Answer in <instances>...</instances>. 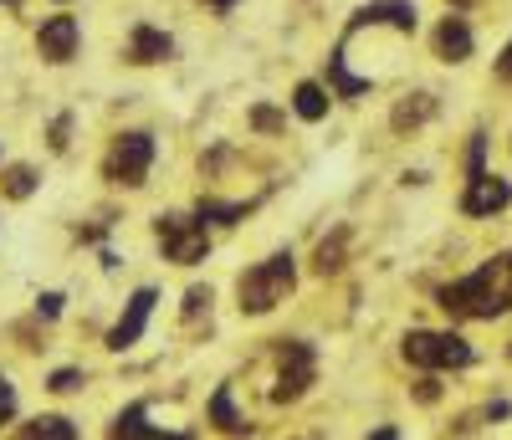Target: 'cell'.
Masks as SVG:
<instances>
[{"label": "cell", "mask_w": 512, "mask_h": 440, "mask_svg": "<svg viewBox=\"0 0 512 440\" xmlns=\"http://www.w3.org/2000/svg\"><path fill=\"white\" fill-rule=\"evenodd\" d=\"M31 190H36V169H26V164H16V169L6 174V195H11V200H26Z\"/></svg>", "instance_id": "obj_18"}, {"label": "cell", "mask_w": 512, "mask_h": 440, "mask_svg": "<svg viewBox=\"0 0 512 440\" xmlns=\"http://www.w3.org/2000/svg\"><path fill=\"white\" fill-rule=\"evenodd\" d=\"M149 164H154V139L149 134H123V139H113V149H108V159H103V174L113 185H144L149 180Z\"/></svg>", "instance_id": "obj_6"}, {"label": "cell", "mask_w": 512, "mask_h": 440, "mask_svg": "<svg viewBox=\"0 0 512 440\" xmlns=\"http://www.w3.org/2000/svg\"><path fill=\"white\" fill-rule=\"evenodd\" d=\"M451 6H477V0H451Z\"/></svg>", "instance_id": "obj_27"}, {"label": "cell", "mask_w": 512, "mask_h": 440, "mask_svg": "<svg viewBox=\"0 0 512 440\" xmlns=\"http://www.w3.org/2000/svg\"><path fill=\"white\" fill-rule=\"evenodd\" d=\"M507 205H512V185L502 174H472V180H466V195H461L466 215H497Z\"/></svg>", "instance_id": "obj_8"}, {"label": "cell", "mask_w": 512, "mask_h": 440, "mask_svg": "<svg viewBox=\"0 0 512 440\" xmlns=\"http://www.w3.org/2000/svg\"><path fill=\"white\" fill-rule=\"evenodd\" d=\"M313 379H318V354H313V343L287 338V343H282V369H277V389H272V400H277V405L303 400Z\"/></svg>", "instance_id": "obj_5"}, {"label": "cell", "mask_w": 512, "mask_h": 440, "mask_svg": "<svg viewBox=\"0 0 512 440\" xmlns=\"http://www.w3.org/2000/svg\"><path fill=\"white\" fill-rule=\"evenodd\" d=\"M67 128H72V118H57V128H52V149H67Z\"/></svg>", "instance_id": "obj_22"}, {"label": "cell", "mask_w": 512, "mask_h": 440, "mask_svg": "<svg viewBox=\"0 0 512 440\" xmlns=\"http://www.w3.org/2000/svg\"><path fill=\"white\" fill-rule=\"evenodd\" d=\"M405 359L415 369H466L477 354L461 333H410L405 338Z\"/></svg>", "instance_id": "obj_3"}, {"label": "cell", "mask_w": 512, "mask_h": 440, "mask_svg": "<svg viewBox=\"0 0 512 440\" xmlns=\"http://www.w3.org/2000/svg\"><path fill=\"white\" fill-rule=\"evenodd\" d=\"M77 16H52V21H41V31H36V52L47 57V62H72L77 57Z\"/></svg>", "instance_id": "obj_9"}, {"label": "cell", "mask_w": 512, "mask_h": 440, "mask_svg": "<svg viewBox=\"0 0 512 440\" xmlns=\"http://www.w3.org/2000/svg\"><path fill=\"white\" fill-rule=\"evenodd\" d=\"M292 108H297V118L318 123V118L328 113V93H323L318 82H303V87H297V93H292Z\"/></svg>", "instance_id": "obj_16"}, {"label": "cell", "mask_w": 512, "mask_h": 440, "mask_svg": "<svg viewBox=\"0 0 512 440\" xmlns=\"http://www.w3.org/2000/svg\"><path fill=\"white\" fill-rule=\"evenodd\" d=\"M431 113H436V98H431V93H415L410 103L395 108V128H415V123H425Z\"/></svg>", "instance_id": "obj_17"}, {"label": "cell", "mask_w": 512, "mask_h": 440, "mask_svg": "<svg viewBox=\"0 0 512 440\" xmlns=\"http://www.w3.org/2000/svg\"><path fill=\"white\" fill-rule=\"evenodd\" d=\"M210 420H216L226 435H246L251 425H246V415H236V405H231V384H221L216 389V400H210Z\"/></svg>", "instance_id": "obj_15"}, {"label": "cell", "mask_w": 512, "mask_h": 440, "mask_svg": "<svg viewBox=\"0 0 512 440\" xmlns=\"http://www.w3.org/2000/svg\"><path fill=\"white\" fill-rule=\"evenodd\" d=\"M210 6H216V11H231V0H210Z\"/></svg>", "instance_id": "obj_26"}, {"label": "cell", "mask_w": 512, "mask_h": 440, "mask_svg": "<svg viewBox=\"0 0 512 440\" xmlns=\"http://www.w3.org/2000/svg\"><path fill=\"white\" fill-rule=\"evenodd\" d=\"M134 62H169V52H175V41H169L159 26H134Z\"/></svg>", "instance_id": "obj_13"}, {"label": "cell", "mask_w": 512, "mask_h": 440, "mask_svg": "<svg viewBox=\"0 0 512 440\" xmlns=\"http://www.w3.org/2000/svg\"><path fill=\"white\" fill-rule=\"evenodd\" d=\"M436 302L446 307L451 318H472V323H487V318H502L512 307V251L482 261L477 272H466L461 282L441 287Z\"/></svg>", "instance_id": "obj_1"}, {"label": "cell", "mask_w": 512, "mask_h": 440, "mask_svg": "<svg viewBox=\"0 0 512 440\" xmlns=\"http://www.w3.org/2000/svg\"><path fill=\"white\" fill-rule=\"evenodd\" d=\"M369 440H400V430H395V425H379V430H374Z\"/></svg>", "instance_id": "obj_25"}, {"label": "cell", "mask_w": 512, "mask_h": 440, "mask_svg": "<svg viewBox=\"0 0 512 440\" xmlns=\"http://www.w3.org/2000/svg\"><path fill=\"white\" fill-rule=\"evenodd\" d=\"M292 282H297V267H292V251H277V256H267V261H256V267H251V272H241V282H236V297H241V313H251V318H262V313H272L277 302H287Z\"/></svg>", "instance_id": "obj_2"}, {"label": "cell", "mask_w": 512, "mask_h": 440, "mask_svg": "<svg viewBox=\"0 0 512 440\" xmlns=\"http://www.w3.org/2000/svg\"><path fill=\"white\" fill-rule=\"evenodd\" d=\"M251 123H256V128H282V113H277V108H256Z\"/></svg>", "instance_id": "obj_21"}, {"label": "cell", "mask_w": 512, "mask_h": 440, "mask_svg": "<svg viewBox=\"0 0 512 440\" xmlns=\"http://www.w3.org/2000/svg\"><path fill=\"white\" fill-rule=\"evenodd\" d=\"M16 415V389H11V379L6 374H0V425H6Z\"/></svg>", "instance_id": "obj_19"}, {"label": "cell", "mask_w": 512, "mask_h": 440, "mask_svg": "<svg viewBox=\"0 0 512 440\" xmlns=\"http://www.w3.org/2000/svg\"><path fill=\"white\" fill-rule=\"evenodd\" d=\"M0 6H16V0H0Z\"/></svg>", "instance_id": "obj_28"}, {"label": "cell", "mask_w": 512, "mask_h": 440, "mask_svg": "<svg viewBox=\"0 0 512 440\" xmlns=\"http://www.w3.org/2000/svg\"><path fill=\"white\" fill-rule=\"evenodd\" d=\"M159 251L164 261H180V267H195V261L210 251V236H205V220L200 215H159Z\"/></svg>", "instance_id": "obj_4"}, {"label": "cell", "mask_w": 512, "mask_h": 440, "mask_svg": "<svg viewBox=\"0 0 512 440\" xmlns=\"http://www.w3.org/2000/svg\"><path fill=\"white\" fill-rule=\"evenodd\" d=\"M113 440H185V435H169V430L149 425L144 405H134V410H123V415L113 420Z\"/></svg>", "instance_id": "obj_12"}, {"label": "cell", "mask_w": 512, "mask_h": 440, "mask_svg": "<svg viewBox=\"0 0 512 440\" xmlns=\"http://www.w3.org/2000/svg\"><path fill=\"white\" fill-rule=\"evenodd\" d=\"M497 77H502V82H512V41H507V52L497 57Z\"/></svg>", "instance_id": "obj_23"}, {"label": "cell", "mask_w": 512, "mask_h": 440, "mask_svg": "<svg viewBox=\"0 0 512 440\" xmlns=\"http://www.w3.org/2000/svg\"><path fill=\"white\" fill-rule=\"evenodd\" d=\"M154 302H159V292L154 287H139L134 297H128V307H123V318L108 328V348H134L139 338H144V328H149V313H154Z\"/></svg>", "instance_id": "obj_7"}, {"label": "cell", "mask_w": 512, "mask_h": 440, "mask_svg": "<svg viewBox=\"0 0 512 440\" xmlns=\"http://www.w3.org/2000/svg\"><path fill=\"white\" fill-rule=\"evenodd\" d=\"M359 26H395V31H415V0H374V6H364L354 16L349 31Z\"/></svg>", "instance_id": "obj_10"}, {"label": "cell", "mask_w": 512, "mask_h": 440, "mask_svg": "<svg viewBox=\"0 0 512 440\" xmlns=\"http://www.w3.org/2000/svg\"><path fill=\"white\" fill-rule=\"evenodd\" d=\"M16 440H77V425L67 415H36L16 430Z\"/></svg>", "instance_id": "obj_14"}, {"label": "cell", "mask_w": 512, "mask_h": 440, "mask_svg": "<svg viewBox=\"0 0 512 440\" xmlns=\"http://www.w3.org/2000/svg\"><path fill=\"white\" fill-rule=\"evenodd\" d=\"M52 389H57V394H72V389H82V374H77V369H57V374H52Z\"/></svg>", "instance_id": "obj_20"}, {"label": "cell", "mask_w": 512, "mask_h": 440, "mask_svg": "<svg viewBox=\"0 0 512 440\" xmlns=\"http://www.w3.org/2000/svg\"><path fill=\"white\" fill-rule=\"evenodd\" d=\"M41 313L57 318V313H62V297H57V292H47V297H41Z\"/></svg>", "instance_id": "obj_24"}, {"label": "cell", "mask_w": 512, "mask_h": 440, "mask_svg": "<svg viewBox=\"0 0 512 440\" xmlns=\"http://www.w3.org/2000/svg\"><path fill=\"white\" fill-rule=\"evenodd\" d=\"M436 57L441 62H466L472 57V26H466L461 16H446L436 26Z\"/></svg>", "instance_id": "obj_11"}]
</instances>
